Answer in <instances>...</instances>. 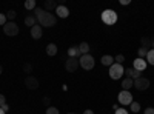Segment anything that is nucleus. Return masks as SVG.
<instances>
[{
	"label": "nucleus",
	"mask_w": 154,
	"mask_h": 114,
	"mask_svg": "<svg viewBox=\"0 0 154 114\" xmlns=\"http://www.w3.org/2000/svg\"><path fill=\"white\" fill-rule=\"evenodd\" d=\"M114 114H130V112H128V111H126L125 108H119V109H117V111H116Z\"/></svg>",
	"instance_id": "473e14b6"
},
{
	"label": "nucleus",
	"mask_w": 154,
	"mask_h": 114,
	"mask_svg": "<svg viewBox=\"0 0 154 114\" xmlns=\"http://www.w3.org/2000/svg\"><path fill=\"white\" fill-rule=\"evenodd\" d=\"M114 62L119 63V65H122V63L125 62V56H123V54H117V56L114 57Z\"/></svg>",
	"instance_id": "bb28decb"
},
{
	"label": "nucleus",
	"mask_w": 154,
	"mask_h": 114,
	"mask_svg": "<svg viewBox=\"0 0 154 114\" xmlns=\"http://www.w3.org/2000/svg\"><path fill=\"white\" fill-rule=\"evenodd\" d=\"M2 109H3L5 112H6V111H9V105H8V103H5V105L2 106Z\"/></svg>",
	"instance_id": "c9c22d12"
},
{
	"label": "nucleus",
	"mask_w": 154,
	"mask_h": 114,
	"mask_svg": "<svg viewBox=\"0 0 154 114\" xmlns=\"http://www.w3.org/2000/svg\"><path fill=\"white\" fill-rule=\"evenodd\" d=\"M68 114H77V112H68Z\"/></svg>",
	"instance_id": "79ce46f5"
},
{
	"label": "nucleus",
	"mask_w": 154,
	"mask_h": 114,
	"mask_svg": "<svg viewBox=\"0 0 154 114\" xmlns=\"http://www.w3.org/2000/svg\"><path fill=\"white\" fill-rule=\"evenodd\" d=\"M23 72L26 75H31V72H32V65L31 63H25L23 65Z\"/></svg>",
	"instance_id": "393cba45"
},
{
	"label": "nucleus",
	"mask_w": 154,
	"mask_h": 114,
	"mask_svg": "<svg viewBox=\"0 0 154 114\" xmlns=\"http://www.w3.org/2000/svg\"><path fill=\"white\" fill-rule=\"evenodd\" d=\"M133 86H134V80H133L131 77H126V79L122 80V88H123L125 91H130Z\"/></svg>",
	"instance_id": "4468645a"
},
{
	"label": "nucleus",
	"mask_w": 154,
	"mask_h": 114,
	"mask_svg": "<svg viewBox=\"0 0 154 114\" xmlns=\"http://www.w3.org/2000/svg\"><path fill=\"white\" fill-rule=\"evenodd\" d=\"M151 48H152V49H154V40H152V42H151Z\"/></svg>",
	"instance_id": "a19ab883"
},
{
	"label": "nucleus",
	"mask_w": 154,
	"mask_h": 114,
	"mask_svg": "<svg viewBox=\"0 0 154 114\" xmlns=\"http://www.w3.org/2000/svg\"><path fill=\"white\" fill-rule=\"evenodd\" d=\"M25 8H26L28 11H34V9L37 8L35 0H26V2H25Z\"/></svg>",
	"instance_id": "412c9836"
},
{
	"label": "nucleus",
	"mask_w": 154,
	"mask_h": 114,
	"mask_svg": "<svg viewBox=\"0 0 154 114\" xmlns=\"http://www.w3.org/2000/svg\"><path fill=\"white\" fill-rule=\"evenodd\" d=\"M5 16H6V19H8L9 22H14V19H16V16H17V12H16L14 9H11V11H8V12H6Z\"/></svg>",
	"instance_id": "b1692460"
},
{
	"label": "nucleus",
	"mask_w": 154,
	"mask_h": 114,
	"mask_svg": "<svg viewBox=\"0 0 154 114\" xmlns=\"http://www.w3.org/2000/svg\"><path fill=\"white\" fill-rule=\"evenodd\" d=\"M0 114H6V112H5V111H3L2 108H0Z\"/></svg>",
	"instance_id": "ea45409f"
},
{
	"label": "nucleus",
	"mask_w": 154,
	"mask_h": 114,
	"mask_svg": "<svg viewBox=\"0 0 154 114\" xmlns=\"http://www.w3.org/2000/svg\"><path fill=\"white\" fill-rule=\"evenodd\" d=\"M79 51H80L82 56H83V54H89V45H88L86 42H82V43L79 45Z\"/></svg>",
	"instance_id": "aec40b11"
},
{
	"label": "nucleus",
	"mask_w": 154,
	"mask_h": 114,
	"mask_svg": "<svg viewBox=\"0 0 154 114\" xmlns=\"http://www.w3.org/2000/svg\"><path fill=\"white\" fill-rule=\"evenodd\" d=\"M43 105L48 108V106H51V99L49 97H43Z\"/></svg>",
	"instance_id": "c756f323"
},
{
	"label": "nucleus",
	"mask_w": 154,
	"mask_h": 114,
	"mask_svg": "<svg viewBox=\"0 0 154 114\" xmlns=\"http://www.w3.org/2000/svg\"><path fill=\"white\" fill-rule=\"evenodd\" d=\"M2 72H3V66H2V65H0V74H2Z\"/></svg>",
	"instance_id": "58836bf2"
},
{
	"label": "nucleus",
	"mask_w": 154,
	"mask_h": 114,
	"mask_svg": "<svg viewBox=\"0 0 154 114\" xmlns=\"http://www.w3.org/2000/svg\"><path fill=\"white\" fill-rule=\"evenodd\" d=\"M131 0H120V5H130Z\"/></svg>",
	"instance_id": "f704fd0d"
},
{
	"label": "nucleus",
	"mask_w": 154,
	"mask_h": 114,
	"mask_svg": "<svg viewBox=\"0 0 154 114\" xmlns=\"http://www.w3.org/2000/svg\"><path fill=\"white\" fill-rule=\"evenodd\" d=\"M57 6H59V5H57L56 0H46V2L43 3V9L48 11V12H49V11H56Z\"/></svg>",
	"instance_id": "ddd939ff"
},
{
	"label": "nucleus",
	"mask_w": 154,
	"mask_h": 114,
	"mask_svg": "<svg viewBox=\"0 0 154 114\" xmlns=\"http://www.w3.org/2000/svg\"><path fill=\"white\" fill-rule=\"evenodd\" d=\"M3 32L8 37H16L19 34V26L16 22H6V25L3 26Z\"/></svg>",
	"instance_id": "39448f33"
},
{
	"label": "nucleus",
	"mask_w": 154,
	"mask_h": 114,
	"mask_svg": "<svg viewBox=\"0 0 154 114\" xmlns=\"http://www.w3.org/2000/svg\"><path fill=\"white\" fill-rule=\"evenodd\" d=\"M46 114H60V111L56 106H48L46 108Z\"/></svg>",
	"instance_id": "cd10ccee"
},
{
	"label": "nucleus",
	"mask_w": 154,
	"mask_h": 114,
	"mask_svg": "<svg viewBox=\"0 0 154 114\" xmlns=\"http://www.w3.org/2000/svg\"><path fill=\"white\" fill-rule=\"evenodd\" d=\"M130 109H131L133 112H139V111H140V103H139V102H134V100H133V103L130 105Z\"/></svg>",
	"instance_id": "a878e982"
},
{
	"label": "nucleus",
	"mask_w": 154,
	"mask_h": 114,
	"mask_svg": "<svg viewBox=\"0 0 154 114\" xmlns=\"http://www.w3.org/2000/svg\"><path fill=\"white\" fill-rule=\"evenodd\" d=\"M145 60H146V63H151V65L154 66V49H149L146 57H145Z\"/></svg>",
	"instance_id": "4be33fe9"
},
{
	"label": "nucleus",
	"mask_w": 154,
	"mask_h": 114,
	"mask_svg": "<svg viewBox=\"0 0 154 114\" xmlns=\"http://www.w3.org/2000/svg\"><path fill=\"white\" fill-rule=\"evenodd\" d=\"M123 72H125V68H123V65H119V63H112V65L109 66V77L112 79V80H117V79H120L122 75H123Z\"/></svg>",
	"instance_id": "20e7f679"
},
{
	"label": "nucleus",
	"mask_w": 154,
	"mask_h": 114,
	"mask_svg": "<svg viewBox=\"0 0 154 114\" xmlns=\"http://www.w3.org/2000/svg\"><path fill=\"white\" fill-rule=\"evenodd\" d=\"M79 65H80V68L89 71V69H93V68H94L96 60H94V57H93L91 54H83V56L79 57Z\"/></svg>",
	"instance_id": "f03ea898"
},
{
	"label": "nucleus",
	"mask_w": 154,
	"mask_h": 114,
	"mask_svg": "<svg viewBox=\"0 0 154 114\" xmlns=\"http://www.w3.org/2000/svg\"><path fill=\"white\" fill-rule=\"evenodd\" d=\"M117 99H119V103H120V105H131V103H133V94H131L130 91L122 90V91L119 93Z\"/></svg>",
	"instance_id": "423d86ee"
},
{
	"label": "nucleus",
	"mask_w": 154,
	"mask_h": 114,
	"mask_svg": "<svg viewBox=\"0 0 154 114\" xmlns=\"http://www.w3.org/2000/svg\"><path fill=\"white\" fill-rule=\"evenodd\" d=\"M68 56L69 57H80V51H79V46H71L68 48Z\"/></svg>",
	"instance_id": "a211bd4d"
},
{
	"label": "nucleus",
	"mask_w": 154,
	"mask_h": 114,
	"mask_svg": "<svg viewBox=\"0 0 154 114\" xmlns=\"http://www.w3.org/2000/svg\"><path fill=\"white\" fill-rule=\"evenodd\" d=\"M46 54L51 56V57L56 56V54H57V45H56V43H48V45H46Z\"/></svg>",
	"instance_id": "2eb2a0df"
},
{
	"label": "nucleus",
	"mask_w": 154,
	"mask_h": 114,
	"mask_svg": "<svg viewBox=\"0 0 154 114\" xmlns=\"http://www.w3.org/2000/svg\"><path fill=\"white\" fill-rule=\"evenodd\" d=\"M102 22L105 25H108V26H111V25H114L117 22V12L114 9H105L102 12Z\"/></svg>",
	"instance_id": "7ed1b4c3"
},
{
	"label": "nucleus",
	"mask_w": 154,
	"mask_h": 114,
	"mask_svg": "<svg viewBox=\"0 0 154 114\" xmlns=\"http://www.w3.org/2000/svg\"><path fill=\"white\" fill-rule=\"evenodd\" d=\"M5 103H6V97H5L3 94H0V108H2Z\"/></svg>",
	"instance_id": "7c9ffc66"
},
{
	"label": "nucleus",
	"mask_w": 154,
	"mask_h": 114,
	"mask_svg": "<svg viewBox=\"0 0 154 114\" xmlns=\"http://www.w3.org/2000/svg\"><path fill=\"white\" fill-rule=\"evenodd\" d=\"M34 16L37 19V22L40 23V26H46V28H51L57 23V17L53 14V12H48L45 11L43 8H35L34 9Z\"/></svg>",
	"instance_id": "f257e3e1"
},
{
	"label": "nucleus",
	"mask_w": 154,
	"mask_h": 114,
	"mask_svg": "<svg viewBox=\"0 0 154 114\" xmlns=\"http://www.w3.org/2000/svg\"><path fill=\"white\" fill-rule=\"evenodd\" d=\"M112 109H114V111H117V109H119V105H117V103H114V105H112Z\"/></svg>",
	"instance_id": "4c0bfd02"
},
{
	"label": "nucleus",
	"mask_w": 154,
	"mask_h": 114,
	"mask_svg": "<svg viewBox=\"0 0 154 114\" xmlns=\"http://www.w3.org/2000/svg\"><path fill=\"white\" fill-rule=\"evenodd\" d=\"M143 114H154V108H151V106L146 108V109L143 111Z\"/></svg>",
	"instance_id": "72a5a7b5"
},
{
	"label": "nucleus",
	"mask_w": 154,
	"mask_h": 114,
	"mask_svg": "<svg viewBox=\"0 0 154 114\" xmlns=\"http://www.w3.org/2000/svg\"><path fill=\"white\" fill-rule=\"evenodd\" d=\"M6 16L3 14V12H0V26H5V25H6Z\"/></svg>",
	"instance_id": "c85d7f7f"
},
{
	"label": "nucleus",
	"mask_w": 154,
	"mask_h": 114,
	"mask_svg": "<svg viewBox=\"0 0 154 114\" xmlns=\"http://www.w3.org/2000/svg\"><path fill=\"white\" fill-rule=\"evenodd\" d=\"M123 74H126V77H131V75H133V68H126Z\"/></svg>",
	"instance_id": "2f4dec72"
},
{
	"label": "nucleus",
	"mask_w": 154,
	"mask_h": 114,
	"mask_svg": "<svg viewBox=\"0 0 154 114\" xmlns=\"http://www.w3.org/2000/svg\"><path fill=\"white\" fill-rule=\"evenodd\" d=\"M151 39H149V37H142V39H140V43H142V48H145V49H148V51H149V49H151Z\"/></svg>",
	"instance_id": "6ab92c4d"
},
{
	"label": "nucleus",
	"mask_w": 154,
	"mask_h": 114,
	"mask_svg": "<svg viewBox=\"0 0 154 114\" xmlns=\"http://www.w3.org/2000/svg\"><path fill=\"white\" fill-rule=\"evenodd\" d=\"M146 54H148V49H145V48H142V46L137 49V57H139V59H145Z\"/></svg>",
	"instance_id": "5701e85b"
},
{
	"label": "nucleus",
	"mask_w": 154,
	"mask_h": 114,
	"mask_svg": "<svg viewBox=\"0 0 154 114\" xmlns=\"http://www.w3.org/2000/svg\"><path fill=\"white\" fill-rule=\"evenodd\" d=\"M83 114H94V111H93V109H85Z\"/></svg>",
	"instance_id": "e433bc0d"
},
{
	"label": "nucleus",
	"mask_w": 154,
	"mask_h": 114,
	"mask_svg": "<svg viewBox=\"0 0 154 114\" xmlns=\"http://www.w3.org/2000/svg\"><path fill=\"white\" fill-rule=\"evenodd\" d=\"M35 22H37V19H35V16H34V14H28L26 17H25V25H26V26H29V28H32V26H34Z\"/></svg>",
	"instance_id": "dca6fc26"
},
{
	"label": "nucleus",
	"mask_w": 154,
	"mask_h": 114,
	"mask_svg": "<svg viewBox=\"0 0 154 114\" xmlns=\"http://www.w3.org/2000/svg\"><path fill=\"white\" fill-rule=\"evenodd\" d=\"M25 86H26L28 90L34 91L40 86V82H38V79L34 77V75H26V77H25Z\"/></svg>",
	"instance_id": "0eeeda50"
},
{
	"label": "nucleus",
	"mask_w": 154,
	"mask_h": 114,
	"mask_svg": "<svg viewBox=\"0 0 154 114\" xmlns=\"http://www.w3.org/2000/svg\"><path fill=\"white\" fill-rule=\"evenodd\" d=\"M100 62H102V65H105V66H111L112 63H114V57L112 56H108V54L106 56H102V60Z\"/></svg>",
	"instance_id": "f3484780"
},
{
	"label": "nucleus",
	"mask_w": 154,
	"mask_h": 114,
	"mask_svg": "<svg viewBox=\"0 0 154 114\" xmlns=\"http://www.w3.org/2000/svg\"><path fill=\"white\" fill-rule=\"evenodd\" d=\"M42 34H43V29L40 25H34V26L31 28V37L34 40H38V39H42Z\"/></svg>",
	"instance_id": "9b49d317"
},
{
	"label": "nucleus",
	"mask_w": 154,
	"mask_h": 114,
	"mask_svg": "<svg viewBox=\"0 0 154 114\" xmlns=\"http://www.w3.org/2000/svg\"><path fill=\"white\" fill-rule=\"evenodd\" d=\"M146 66H148V63H146V60L145 59H134V62H133V68L134 69H137V71H145L146 69Z\"/></svg>",
	"instance_id": "9d476101"
},
{
	"label": "nucleus",
	"mask_w": 154,
	"mask_h": 114,
	"mask_svg": "<svg viewBox=\"0 0 154 114\" xmlns=\"http://www.w3.org/2000/svg\"><path fill=\"white\" fill-rule=\"evenodd\" d=\"M80 65H79V60H77V57H68L66 60H65V69L68 71V72H74V71H77V68H79Z\"/></svg>",
	"instance_id": "1a4fd4ad"
},
{
	"label": "nucleus",
	"mask_w": 154,
	"mask_h": 114,
	"mask_svg": "<svg viewBox=\"0 0 154 114\" xmlns=\"http://www.w3.org/2000/svg\"><path fill=\"white\" fill-rule=\"evenodd\" d=\"M134 88H136L137 91H145V90H148V88H149V80L146 77H142V75H140L139 79L134 80Z\"/></svg>",
	"instance_id": "6e6552de"
},
{
	"label": "nucleus",
	"mask_w": 154,
	"mask_h": 114,
	"mask_svg": "<svg viewBox=\"0 0 154 114\" xmlns=\"http://www.w3.org/2000/svg\"><path fill=\"white\" fill-rule=\"evenodd\" d=\"M56 14H57V17H60V19H66V17L69 16V9H68L65 5H59L57 9H56Z\"/></svg>",
	"instance_id": "f8f14e48"
}]
</instances>
